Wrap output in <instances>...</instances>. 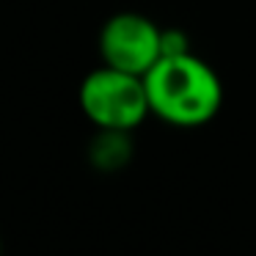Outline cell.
Returning <instances> with one entry per match:
<instances>
[{"mask_svg":"<svg viewBox=\"0 0 256 256\" xmlns=\"http://www.w3.org/2000/svg\"><path fill=\"white\" fill-rule=\"evenodd\" d=\"M144 83L152 116L171 127L196 130L220 113L223 83L215 69L196 52L160 58L144 74Z\"/></svg>","mask_w":256,"mask_h":256,"instance_id":"obj_1","label":"cell"},{"mask_svg":"<svg viewBox=\"0 0 256 256\" xmlns=\"http://www.w3.org/2000/svg\"><path fill=\"white\" fill-rule=\"evenodd\" d=\"M78 100L83 116L96 130L132 132L146 122V116H152L144 78L105 64L83 78Z\"/></svg>","mask_w":256,"mask_h":256,"instance_id":"obj_2","label":"cell"},{"mask_svg":"<svg viewBox=\"0 0 256 256\" xmlns=\"http://www.w3.org/2000/svg\"><path fill=\"white\" fill-rule=\"evenodd\" d=\"M160 36H162V28L146 14L118 12L102 22L96 47H100L105 66L144 78L162 58Z\"/></svg>","mask_w":256,"mask_h":256,"instance_id":"obj_3","label":"cell"},{"mask_svg":"<svg viewBox=\"0 0 256 256\" xmlns=\"http://www.w3.org/2000/svg\"><path fill=\"white\" fill-rule=\"evenodd\" d=\"M160 50H162V58L184 56V52H193V42H190V36L182 28H162Z\"/></svg>","mask_w":256,"mask_h":256,"instance_id":"obj_5","label":"cell"},{"mask_svg":"<svg viewBox=\"0 0 256 256\" xmlns=\"http://www.w3.org/2000/svg\"><path fill=\"white\" fill-rule=\"evenodd\" d=\"M0 256H3V240H0Z\"/></svg>","mask_w":256,"mask_h":256,"instance_id":"obj_6","label":"cell"},{"mask_svg":"<svg viewBox=\"0 0 256 256\" xmlns=\"http://www.w3.org/2000/svg\"><path fill=\"white\" fill-rule=\"evenodd\" d=\"M135 157L132 135L124 130H96L88 144V162L102 174H116L127 168Z\"/></svg>","mask_w":256,"mask_h":256,"instance_id":"obj_4","label":"cell"}]
</instances>
